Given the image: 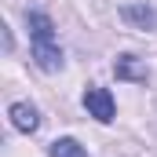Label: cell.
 I'll use <instances>...</instances> for the list:
<instances>
[{
	"mask_svg": "<svg viewBox=\"0 0 157 157\" xmlns=\"http://www.w3.org/2000/svg\"><path fill=\"white\" fill-rule=\"evenodd\" d=\"M26 26H29V40H33V62L44 73L62 70V48L55 40V22L44 11H26Z\"/></svg>",
	"mask_w": 157,
	"mask_h": 157,
	"instance_id": "obj_1",
	"label": "cell"
},
{
	"mask_svg": "<svg viewBox=\"0 0 157 157\" xmlns=\"http://www.w3.org/2000/svg\"><path fill=\"white\" fill-rule=\"evenodd\" d=\"M84 110H88L95 121H102V124H110V121H113V113H117L113 95H110L106 88H99V84H91V88L84 91Z\"/></svg>",
	"mask_w": 157,
	"mask_h": 157,
	"instance_id": "obj_2",
	"label": "cell"
},
{
	"mask_svg": "<svg viewBox=\"0 0 157 157\" xmlns=\"http://www.w3.org/2000/svg\"><path fill=\"white\" fill-rule=\"evenodd\" d=\"M121 18L128 26H135V29H154L157 26V11L150 4H124L121 7Z\"/></svg>",
	"mask_w": 157,
	"mask_h": 157,
	"instance_id": "obj_3",
	"label": "cell"
},
{
	"mask_svg": "<svg viewBox=\"0 0 157 157\" xmlns=\"http://www.w3.org/2000/svg\"><path fill=\"white\" fill-rule=\"evenodd\" d=\"M7 113H11V124L18 132H26V135H33L40 128V113H37V106H29V102H15Z\"/></svg>",
	"mask_w": 157,
	"mask_h": 157,
	"instance_id": "obj_4",
	"label": "cell"
},
{
	"mask_svg": "<svg viewBox=\"0 0 157 157\" xmlns=\"http://www.w3.org/2000/svg\"><path fill=\"white\" fill-rule=\"evenodd\" d=\"M113 73H117V80H132V84H146V66L135 59V55H121L117 62H113Z\"/></svg>",
	"mask_w": 157,
	"mask_h": 157,
	"instance_id": "obj_5",
	"label": "cell"
},
{
	"mask_svg": "<svg viewBox=\"0 0 157 157\" xmlns=\"http://www.w3.org/2000/svg\"><path fill=\"white\" fill-rule=\"evenodd\" d=\"M51 157H88V150L77 139H59V143H51Z\"/></svg>",
	"mask_w": 157,
	"mask_h": 157,
	"instance_id": "obj_6",
	"label": "cell"
}]
</instances>
